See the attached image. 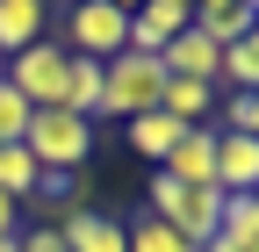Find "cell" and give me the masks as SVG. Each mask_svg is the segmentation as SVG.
Returning <instances> with one entry per match:
<instances>
[{
	"instance_id": "6da1fadb",
	"label": "cell",
	"mask_w": 259,
	"mask_h": 252,
	"mask_svg": "<svg viewBox=\"0 0 259 252\" xmlns=\"http://www.w3.org/2000/svg\"><path fill=\"white\" fill-rule=\"evenodd\" d=\"M22 151L36 159L44 173H79L94 159V122L87 115H65V108H36L22 130Z\"/></svg>"
},
{
	"instance_id": "7a4b0ae2",
	"label": "cell",
	"mask_w": 259,
	"mask_h": 252,
	"mask_svg": "<svg viewBox=\"0 0 259 252\" xmlns=\"http://www.w3.org/2000/svg\"><path fill=\"white\" fill-rule=\"evenodd\" d=\"M58 44L72 58L108 65V58H122V44H130V8L122 0H79V8H65V36Z\"/></svg>"
},
{
	"instance_id": "3957f363",
	"label": "cell",
	"mask_w": 259,
	"mask_h": 252,
	"mask_svg": "<svg viewBox=\"0 0 259 252\" xmlns=\"http://www.w3.org/2000/svg\"><path fill=\"white\" fill-rule=\"evenodd\" d=\"M158 87H166V72H158V58H137V51H122L101 65V115H122V122H137L158 108Z\"/></svg>"
},
{
	"instance_id": "277c9868",
	"label": "cell",
	"mask_w": 259,
	"mask_h": 252,
	"mask_svg": "<svg viewBox=\"0 0 259 252\" xmlns=\"http://www.w3.org/2000/svg\"><path fill=\"white\" fill-rule=\"evenodd\" d=\"M65 72H72V51L51 44V36L29 44V51H15L8 65H0V79H8L29 108H58V101H65Z\"/></svg>"
},
{
	"instance_id": "5b68a950",
	"label": "cell",
	"mask_w": 259,
	"mask_h": 252,
	"mask_svg": "<svg viewBox=\"0 0 259 252\" xmlns=\"http://www.w3.org/2000/svg\"><path fill=\"white\" fill-rule=\"evenodd\" d=\"M187 22H194V8H187V0H151V8H130V44H122V51L158 58V51H166Z\"/></svg>"
},
{
	"instance_id": "8992f818",
	"label": "cell",
	"mask_w": 259,
	"mask_h": 252,
	"mask_svg": "<svg viewBox=\"0 0 259 252\" xmlns=\"http://www.w3.org/2000/svg\"><path fill=\"white\" fill-rule=\"evenodd\" d=\"M151 173H166V180H180V187H216V122H209V130H180V144H173Z\"/></svg>"
},
{
	"instance_id": "52a82bcc",
	"label": "cell",
	"mask_w": 259,
	"mask_h": 252,
	"mask_svg": "<svg viewBox=\"0 0 259 252\" xmlns=\"http://www.w3.org/2000/svg\"><path fill=\"white\" fill-rule=\"evenodd\" d=\"M158 72H166V79H202V87H216V72H223V51L202 36V29H180V36L166 44V51H158Z\"/></svg>"
},
{
	"instance_id": "ba28073f",
	"label": "cell",
	"mask_w": 259,
	"mask_h": 252,
	"mask_svg": "<svg viewBox=\"0 0 259 252\" xmlns=\"http://www.w3.org/2000/svg\"><path fill=\"white\" fill-rule=\"evenodd\" d=\"M216 187L223 195H259V144L238 130H216Z\"/></svg>"
},
{
	"instance_id": "9c48e42d",
	"label": "cell",
	"mask_w": 259,
	"mask_h": 252,
	"mask_svg": "<svg viewBox=\"0 0 259 252\" xmlns=\"http://www.w3.org/2000/svg\"><path fill=\"white\" fill-rule=\"evenodd\" d=\"M65 252H130V231H122V216H101V209H79V216H65L58 224Z\"/></svg>"
},
{
	"instance_id": "30bf717a",
	"label": "cell",
	"mask_w": 259,
	"mask_h": 252,
	"mask_svg": "<svg viewBox=\"0 0 259 252\" xmlns=\"http://www.w3.org/2000/svg\"><path fill=\"white\" fill-rule=\"evenodd\" d=\"M44 29H51L44 0H0V65L15 51H29V44H44Z\"/></svg>"
},
{
	"instance_id": "8fae6325",
	"label": "cell",
	"mask_w": 259,
	"mask_h": 252,
	"mask_svg": "<svg viewBox=\"0 0 259 252\" xmlns=\"http://www.w3.org/2000/svg\"><path fill=\"white\" fill-rule=\"evenodd\" d=\"M252 15H259V0H202V8H194V29H202L216 51H231L238 36H252Z\"/></svg>"
},
{
	"instance_id": "7c38bea8",
	"label": "cell",
	"mask_w": 259,
	"mask_h": 252,
	"mask_svg": "<svg viewBox=\"0 0 259 252\" xmlns=\"http://www.w3.org/2000/svg\"><path fill=\"white\" fill-rule=\"evenodd\" d=\"M158 115H173L180 130H209L216 87H202V79H166V87H158Z\"/></svg>"
},
{
	"instance_id": "4fadbf2b",
	"label": "cell",
	"mask_w": 259,
	"mask_h": 252,
	"mask_svg": "<svg viewBox=\"0 0 259 252\" xmlns=\"http://www.w3.org/2000/svg\"><path fill=\"white\" fill-rule=\"evenodd\" d=\"M216 87H231V94H259V29H252V36H238L231 51H223Z\"/></svg>"
},
{
	"instance_id": "5bb4252c",
	"label": "cell",
	"mask_w": 259,
	"mask_h": 252,
	"mask_svg": "<svg viewBox=\"0 0 259 252\" xmlns=\"http://www.w3.org/2000/svg\"><path fill=\"white\" fill-rule=\"evenodd\" d=\"M173 144H180V122H173V115H158V108H151V115L130 122V151H137V159H151V166H158Z\"/></svg>"
},
{
	"instance_id": "9a60e30c",
	"label": "cell",
	"mask_w": 259,
	"mask_h": 252,
	"mask_svg": "<svg viewBox=\"0 0 259 252\" xmlns=\"http://www.w3.org/2000/svg\"><path fill=\"white\" fill-rule=\"evenodd\" d=\"M36 187H44V166L29 159L22 144H0V195H8V202H29Z\"/></svg>"
},
{
	"instance_id": "2e32d148",
	"label": "cell",
	"mask_w": 259,
	"mask_h": 252,
	"mask_svg": "<svg viewBox=\"0 0 259 252\" xmlns=\"http://www.w3.org/2000/svg\"><path fill=\"white\" fill-rule=\"evenodd\" d=\"M122 231H130V252H194L180 231H166V224H158V216H130Z\"/></svg>"
},
{
	"instance_id": "e0dca14e",
	"label": "cell",
	"mask_w": 259,
	"mask_h": 252,
	"mask_svg": "<svg viewBox=\"0 0 259 252\" xmlns=\"http://www.w3.org/2000/svg\"><path fill=\"white\" fill-rule=\"evenodd\" d=\"M29 115H36V108H29V101H22V94H15L8 79H0V144H22Z\"/></svg>"
},
{
	"instance_id": "ac0fdd59",
	"label": "cell",
	"mask_w": 259,
	"mask_h": 252,
	"mask_svg": "<svg viewBox=\"0 0 259 252\" xmlns=\"http://www.w3.org/2000/svg\"><path fill=\"white\" fill-rule=\"evenodd\" d=\"M223 130H238V137L259 144V94H231L223 101Z\"/></svg>"
},
{
	"instance_id": "d6986e66",
	"label": "cell",
	"mask_w": 259,
	"mask_h": 252,
	"mask_svg": "<svg viewBox=\"0 0 259 252\" xmlns=\"http://www.w3.org/2000/svg\"><path fill=\"white\" fill-rule=\"evenodd\" d=\"M15 252H65V238H58V224H22Z\"/></svg>"
},
{
	"instance_id": "ffe728a7",
	"label": "cell",
	"mask_w": 259,
	"mask_h": 252,
	"mask_svg": "<svg viewBox=\"0 0 259 252\" xmlns=\"http://www.w3.org/2000/svg\"><path fill=\"white\" fill-rule=\"evenodd\" d=\"M15 231H22V202H8V195H0V245H8Z\"/></svg>"
},
{
	"instance_id": "44dd1931",
	"label": "cell",
	"mask_w": 259,
	"mask_h": 252,
	"mask_svg": "<svg viewBox=\"0 0 259 252\" xmlns=\"http://www.w3.org/2000/svg\"><path fill=\"white\" fill-rule=\"evenodd\" d=\"M202 252H259V245H252V238H231V231H216Z\"/></svg>"
},
{
	"instance_id": "7402d4cb",
	"label": "cell",
	"mask_w": 259,
	"mask_h": 252,
	"mask_svg": "<svg viewBox=\"0 0 259 252\" xmlns=\"http://www.w3.org/2000/svg\"><path fill=\"white\" fill-rule=\"evenodd\" d=\"M0 252H15V238H8V245H0Z\"/></svg>"
},
{
	"instance_id": "603a6c76",
	"label": "cell",
	"mask_w": 259,
	"mask_h": 252,
	"mask_svg": "<svg viewBox=\"0 0 259 252\" xmlns=\"http://www.w3.org/2000/svg\"><path fill=\"white\" fill-rule=\"evenodd\" d=\"M252 29H259V15H252Z\"/></svg>"
}]
</instances>
